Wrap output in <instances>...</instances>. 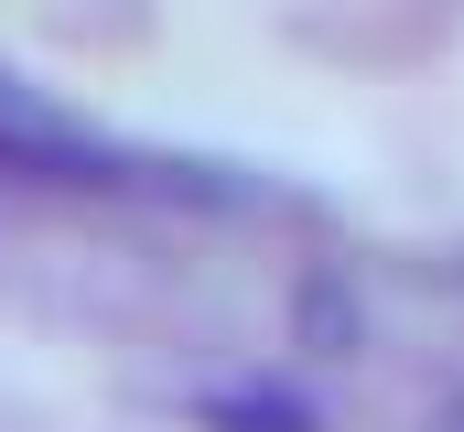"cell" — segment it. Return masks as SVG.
<instances>
[{
  "label": "cell",
  "instance_id": "6da1fadb",
  "mask_svg": "<svg viewBox=\"0 0 464 432\" xmlns=\"http://www.w3.org/2000/svg\"><path fill=\"white\" fill-rule=\"evenodd\" d=\"M0 184H76V195H227L217 173H184V162H140L98 130H76L54 98H33L11 65H0Z\"/></svg>",
  "mask_w": 464,
  "mask_h": 432
},
{
  "label": "cell",
  "instance_id": "7a4b0ae2",
  "mask_svg": "<svg viewBox=\"0 0 464 432\" xmlns=\"http://www.w3.org/2000/svg\"><path fill=\"white\" fill-rule=\"evenodd\" d=\"M206 422H217V432H324V422H314V400L281 389V378H259V389H217Z\"/></svg>",
  "mask_w": 464,
  "mask_h": 432
}]
</instances>
